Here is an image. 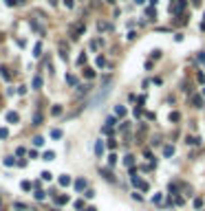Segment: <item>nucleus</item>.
Here are the masks:
<instances>
[{"label":"nucleus","mask_w":205,"mask_h":211,"mask_svg":"<svg viewBox=\"0 0 205 211\" xmlns=\"http://www.w3.org/2000/svg\"><path fill=\"white\" fill-rule=\"evenodd\" d=\"M42 86V77H35V79H33V88H40Z\"/></svg>","instance_id":"nucleus-9"},{"label":"nucleus","mask_w":205,"mask_h":211,"mask_svg":"<svg viewBox=\"0 0 205 211\" xmlns=\"http://www.w3.org/2000/svg\"><path fill=\"white\" fill-rule=\"evenodd\" d=\"M42 158H44V160H53V158H55V154H53V152H46Z\"/></svg>","instance_id":"nucleus-12"},{"label":"nucleus","mask_w":205,"mask_h":211,"mask_svg":"<svg viewBox=\"0 0 205 211\" xmlns=\"http://www.w3.org/2000/svg\"><path fill=\"white\" fill-rule=\"evenodd\" d=\"M22 189H25V191H29V189H31V183H27V180H25V183H22Z\"/></svg>","instance_id":"nucleus-25"},{"label":"nucleus","mask_w":205,"mask_h":211,"mask_svg":"<svg viewBox=\"0 0 205 211\" xmlns=\"http://www.w3.org/2000/svg\"><path fill=\"white\" fill-rule=\"evenodd\" d=\"M66 82H68V84L73 86V84H75V82H77V79H75V77H73V75H68V77H66Z\"/></svg>","instance_id":"nucleus-20"},{"label":"nucleus","mask_w":205,"mask_h":211,"mask_svg":"<svg viewBox=\"0 0 205 211\" xmlns=\"http://www.w3.org/2000/svg\"><path fill=\"white\" fill-rule=\"evenodd\" d=\"M7 134H9L7 130H5V128H0V139H7Z\"/></svg>","instance_id":"nucleus-19"},{"label":"nucleus","mask_w":205,"mask_h":211,"mask_svg":"<svg viewBox=\"0 0 205 211\" xmlns=\"http://www.w3.org/2000/svg\"><path fill=\"white\" fill-rule=\"evenodd\" d=\"M40 51H42V46H40V44H35V49H33V55L38 57V55H40Z\"/></svg>","instance_id":"nucleus-15"},{"label":"nucleus","mask_w":205,"mask_h":211,"mask_svg":"<svg viewBox=\"0 0 205 211\" xmlns=\"http://www.w3.org/2000/svg\"><path fill=\"white\" fill-rule=\"evenodd\" d=\"M198 62H205V53H198Z\"/></svg>","instance_id":"nucleus-26"},{"label":"nucleus","mask_w":205,"mask_h":211,"mask_svg":"<svg viewBox=\"0 0 205 211\" xmlns=\"http://www.w3.org/2000/svg\"><path fill=\"white\" fill-rule=\"evenodd\" d=\"M84 187H86V180H82V178H80V180L75 183V189H80V191H82Z\"/></svg>","instance_id":"nucleus-7"},{"label":"nucleus","mask_w":205,"mask_h":211,"mask_svg":"<svg viewBox=\"0 0 205 211\" xmlns=\"http://www.w3.org/2000/svg\"><path fill=\"white\" fill-rule=\"evenodd\" d=\"M108 2H115V0H108Z\"/></svg>","instance_id":"nucleus-28"},{"label":"nucleus","mask_w":205,"mask_h":211,"mask_svg":"<svg viewBox=\"0 0 205 211\" xmlns=\"http://www.w3.org/2000/svg\"><path fill=\"white\" fill-rule=\"evenodd\" d=\"M115 114H117V117H123V114H126V108H123V106H117V108H115Z\"/></svg>","instance_id":"nucleus-5"},{"label":"nucleus","mask_w":205,"mask_h":211,"mask_svg":"<svg viewBox=\"0 0 205 211\" xmlns=\"http://www.w3.org/2000/svg\"><path fill=\"white\" fill-rule=\"evenodd\" d=\"M64 202H68V198H66V196H60V198H58V204H64Z\"/></svg>","instance_id":"nucleus-18"},{"label":"nucleus","mask_w":205,"mask_h":211,"mask_svg":"<svg viewBox=\"0 0 205 211\" xmlns=\"http://www.w3.org/2000/svg\"><path fill=\"white\" fill-rule=\"evenodd\" d=\"M60 185H71V178H68V176H60Z\"/></svg>","instance_id":"nucleus-8"},{"label":"nucleus","mask_w":205,"mask_h":211,"mask_svg":"<svg viewBox=\"0 0 205 211\" xmlns=\"http://www.w3.org/2000/svg\"><path fill=\"white\" fill-rule=\"evenodd\" d=\"M172 154H174V147L172 145H165L163 147V156H172Z\"/></svg>","instance_id":"nucleus-3"},{"label":"nucleus","mask_w":205,"mask_h":211,"mask_svg":"<svg viewBox=\"0 0 205 211\" xmlns=\"http://www.w3.org/2000/svg\"><path fill=\"white\" fill-rule=\"evenodd\" d=\"M106 123H108L106 128H110V126H115V117H108V119H106Z\"/></svg>","instance_id":"nucleus-16"},{"label":"nucleus","mask_w":205,"mask_h":211,"mask_svg":"<svg viewBox=\"0 0 205 211\" xmlns=\"http://www.w3.org/2000/svg\"><path fill=\"white\" fill-rule=\"evenodd\" d=\"M42 178H44V180H51V178H53V176H51L49 172H42Z\"/></svg>","instance_id":"nucleus-24"},{"label":"nucleus","mask_w":205,"mask_h":211,"mask_svg":"<svg viewBox=\"0 0 205 211\" xmlns=\"http://www.w3.org/2000/svg\"><path fill=\"white\" fill-rule=\"evenodd\" d=\"M7 121H9V123H18V114H16V112H9Z\"/></svg>","instance_id":"nucleus-2"},{"label":"nucleus","mask_w":205,"mask_h":211,"mask_svg":"<svg viewBox=\"0 0 205 211\" xmlns=\"http://www.w3.org/2000/svg\"><path fill=\"white\" fill-rule=\"evenodd\" d=\"M152 202H155V204H161V194H155V198H152Z\"/></svg>","instance_id":"nucleus-14"},{"label":"nucleus","mask_w":205,"mask_h":211,"mask_svg":"<svg viewBox=\"0 0 205 211\" xmlns=\"http://www.w3.org/2000/svg\"><path fill=\"white\" fill-rule=\"evenodd\" d=\"M97 66H106V59H104V57H97Z\"/></svg>","instance_id":"nucleus-21"},{"label":"nucleus","mask_w":205,"mask_h":211,"mask_svg":"<svg viewBox=\"0 0 205 211\" xmlns=\"http://www.w3.org/2000/svg\"><path fill=\"white\" fill-rule=\"evenodd\" d=\"M194 106H196V108H201V106H203V99H201V97H194Z\"/></svg>","instance_id":"nucleus-13"},{"label":"nucleus","mask_w":205,"mask_h":211,"mask_svg":"<svg viewBox=\"0 0 205 211\" xmlns=\"http://www.w3.org/2000/svg\"><path fill=\"white\" fill-rule=\"evenodd\" d=\"M102 152H104V143L97 141V143H95V154H102Z\"/></svg>","instance_id":"nucleus-6"},{"label":"nucleus","mask_w":205,"mask_h":211,"mask_svg":"<svg viewBox=\"0 0 205 211\" xmlns=\"http://www.w3.org/2000/svg\"><path fill=\"white\" fill-rule=\"evenodd\" d=\"M123 165H126V167H132V165H135V158H132V156H126V158H123Z\"/></svg>","instance_id":"nucleus-4"},{"label":"nucleus","mask_w":205,"mask_h":211,"mask_svg":"<svg viewBox=\"0 0 205 211\" xmlns=\"http://www.w3.org/2000/svg\"><path fill=\"white\" fill-rule=\"evenodd\" d=\"M102 174H104V178H108V180H115V176H113L110 172H106V169H102Z\"/></svg>","instance_id":"nucleus-11"},{"label":"nucleus","mask_w":205,"mask_h":211,"mask_svg":"<svg viewBox=\"0 0 205 211\" xmlns=\"http://www.w3.org/2000/svg\"><path fill=\"white\" fill-rule=\"evenodd\" d=\"M132 183H135V185L139 187V189H143V191H148V183H146V180H141V178L137 176L135 172H132Z\"/></svg>","instance_id":"nucleus-1"},{"label":"nucleus","mask_w":205,"mask_h":211,"mask_svg":"<svg viewBox=\"0 0 205 211\" xmlns=\"http://www.w3.org/2000/svg\"><path fill=\"white\" fill-rule=\"evenodd\" d=\"M108 163H110V165H115V163H117V156H115V154H110V158H108Z\"/></svg>","instance_id":"nucleus-22"},{"label":"nucleus","mask_w":205,"mask_h":211,"mask_svg":"<svg viewBox=\"0 0 205 211\" xmlns=\"http://www.w3.org/2000/svg\"><path fill=\"white\" fill-rule=\"evenodd\" d=\"M203 95H205V90H203Z\"/></svg>","instance_id":"nucleus-29"},{"label":"nucleus","mask_w":205,"mask_h":211,"mask_svg":"<svg viewBox=\"0 0 205 211\" xmlns=\"http://www.w3.org/2000/svg\"><path fill=\"white\" fill-rule=\"evenodd\" d=\"M42 143H44V139H42V136H35V139H33V145H38V147H40Z\"/></svg>","instance_id":"nucleus-10"},{"label":"nucleus","mask_w":205,"mask_h":211,"mask_svg":"<svg viewBox=\"0 0 205 211\" xmlns=\"http://www.w3.org/2000/svg\"><path fill=\"white\" fill-rule=\"evenodd\" d=\"M84 211H97V209H95V207H88V209H84Z\"/></svg>","instance_id":"nucleus-27"},{"label":"nucleus","mask_w":205,"mask_h":211,"mask_svg":"<svg viewBox=\"0 0 205 211\" xmlns=\"http://www.w3.org/2000/svg\"><path fill=\"white\" fill-rule=\"evenodd\" d=\"M51 136H53V139H60V136H62V132H60V130H53V132H51Z\"/></svg>","instance_id":"nucleus-17"},{"label":"nucleus","mask_w":205,"mask_h":211,"mask_svg":"<svg viewBox=\"0 0 205 211\" xmlns=\"http://www.w3.org/2000/svg\"><path fill=\"white\" fill-rule=\"evenodd\" d=\"M170 121H179V112H172V114H170Z\"/></svg>","instance_id":"nucleus-23"}]
</instances>
